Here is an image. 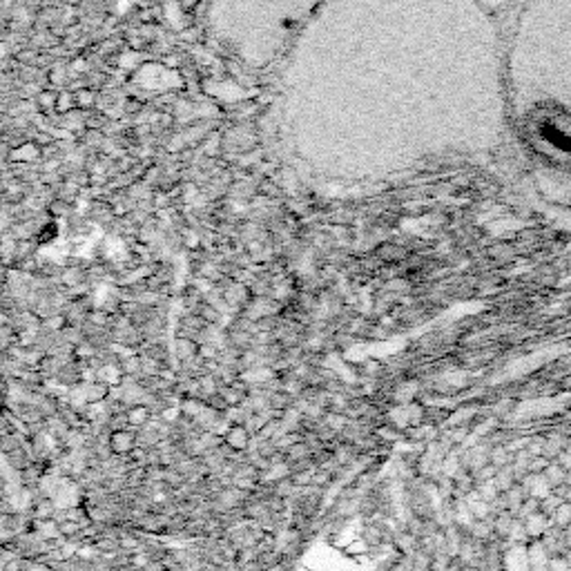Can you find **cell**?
I'll use <instances>...</instances> for the list:
<instances>
[{
    "mask_svg": "<svg viewBox=\"0 0 571 571\" xmlns=\"http://www.w3.org/2000/svg\"><path fill=\"white\" fill-rule=\"evenodd\" d=\"M543 529H545V524H543V520H540V516H531V518L527 520V533L538 536Z\"/></svg>",
    "mask_w": 571,
    "mask_h": 571,
    "instance_id": "obj_6",
    "label": "cell"
},
{
    "mask_svg": "<svg viewBox=\"0 0 571 571\" xmlns=\"http://www.w3.org/2000/svg\"><path fill=\"white\" fill-rule=\"evenodd\" d=\"M148 418H150L148 409H141V406H136L132 413H128V420H130V424H132V426H138V428L145 426Z\"/></svg>",
    "mask_w": 571,
    "mask_h": 571,
    "instance_id": "obj_4",
    "label": "cell"
},
{
    "mask_svg": "<svg viewBox=\"0 0 571 571\" xmlns=\"http://www.w3.org/2000/svg\"><path fill=\"white\" fill-rule=\"evenodd\" d=\"M555 516H558V522H567L569 516H571V509H569V506H560V509H558V514H555Z\"/></svg>",
    "mask_w": 571,
    "mask_h": 571,
    "instance_id": "obj_8",
    "label": "cell"
},
{
    "mask_svg": "<svg viewBox=\"0 0 571 571\" xmlns=\"http://www.w3.org/2000/svg\"><path fill=\"white\" fill-rule=\"evenodd\" d=\"M471 529H473V533H475L477 538H484V536L489 533V527H487L484 522H473V524H471Z\"/></svg>",
    "mask_w": 571,
    "mask_h": 571,
    "instance_id": "obj_7",
    "label": "cell"
},
{
    "mask_svg": "<svg viewBox=\"0 0 571 571\" xmlns=\"http://www.w3.org/2000/svg\"><path fill=\"white\" fill-rule=\"evenodd\" d=\"M110 444L114 446L116 453H128V451H134L136 446V433H126V431H114L112 438H110Z\"/></svg>",
    "mask_w": 571,
    "mask_h": 571,
    "instance_id": "obj_3",
    "label": "cell"
},
{
    "mask_svg": "<svg viewBox=\"0 0 571 571\" xmlns=\"http://www.w3.org/2000/svg\"><path fill=\"white\" fill-rule=\"evenodd\" d=\"M506 85L524 190L549 223L571 233V0H520Z\"/></svg>",
    "mask_w": 571,
    "mask_h": 571,
    "instance_id": "obj_1",
    "label": "cell"
},
{
    "mask_svg": "<svg viewBox=\"0 0 571 571\" xmlns=\"http://www.w3.org/2000/svg\"><path fill=\"white\" fill-rule=\"evenodd\" d=\"M226 444L230 446V449H235V451H243V449H250V442H253V436H250V431L245 428L243 424H237L230 428V433L223 438Z\"/></svg>",
    "mask_w": 571,
    "mask_h": 571,
    "instance_id": "obj_2",
    "label": "cell"
},
{
    "mask_svg": "<svg viewBox=\"0 0 571 571\" xmlns=\"http://www.w3.org/2000/svg\"><path fill=\"white\" fill-rule=\"evenodd\" d=\"M382 536H384V531H382L379 527H368V529L364 531V538H362V540H364V543H366L368 547H370V545H382V540H384Z\"/></svg>",
    "mask_w": 571,
    "mask_h": 571,
    "instance_id": "obj_5",
    "label": "cell"
}]
</instances>
